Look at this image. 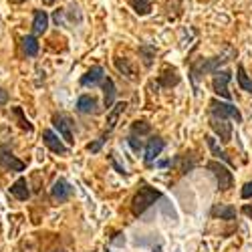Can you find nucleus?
Masks as SVG:
<instances>
[{
	"mask_svg": "<svg viewBox=\"0 0 252 252\" xmlns=\"http://www.w3.org/2000/svg\"><path fill=\"white\" fill-rule=\"evenodd\" d=\"M10 2H16L18 4V2H25V0H10Z\"/></svg>",
	"mask_w": 252,
	"mask_h": 252,
	"instance_id": "37",
	"label": "nucleus"
},
{
	"mask_svg": "<svg viewBox=\"0 0 252 252\" xmlns=\"http://www.w3.org/2000/svg\"><path fill=\"white\" fill-rule=\"evenodd\" d=\"M53 123H55V127L59 129V133L63 135V139H65L67 143H73L75 141L73 139V133H71V121L65 115H55Z\"/></svg>",
	"mask_w": 252,
	"mask_h": 252,
	"instance_id": "9",
	"label": "nucleus"
},
{
	"mask_svg": "<svg viewBox=\"0 0 252 252\" xmlns=\"http://www.w3.org/2000/svg\"><path fill=\"white\" fill-rule=\"evenodd\" d=\"M0 167L10 170V172H23L25 170V163L20 161V159H16L8 148H0Z\"/></svg>",
	"mask_w": 252,
	"mask_h": 252,
	"instance_id": "4",
	"label": "nucleus"
},
{
	"mask_svg": "<svg viewBox=\"0 0 252 252\" xmlns=\"http://www.w3.org/2000/svg\"><path fill=\"white\" fill-rule=\"evenodd\" d=\"M6 99H8V95L2 89H0V103H6Z\"/></svg>",
	"mask_w": 252,
	"mask_h": 252,
	"instance_id": "35",
	"label": "nucleus"
},
{
	"mask_svg": "<svg viewBox=\"0 0 252 252\" xmlns=\"http://www.w3.org/2000/svg\"><path fill=\"white\" fill-rule=\"evenodd\" d=\"M210 111H212V115L216 119H234L236 123L242 121V115H240L238 107H234V105H230V103H222L218 99H214L212 103H210Z\"/></svg>",
	"mask_w": 252,
	"mask_h": 252,
	"instance_id": "3",
	"label": "nucleus"
},
{
	"mask_svg": "<svg viewBox=\"0 0 252 252\" xmlns=\"http://www.w3.org/2000/svg\"><path fill=\"white\" fill-rule=\"evenodd\" d=\"M23 49H25V53L29 55V57H36V53H38V43H36V38L34 36H25L23 38Z\"/></svg>",
	"mask_w": 252,
	"mask_h": 252,
	"instance_id": "21",
	"label": "nucleus"
},
{
	"mask_svg": "<svg viewBox=\"0 0 252 252\" xmlns=\"http://www.w3.org/2000/svg\"><path fill=\"white\" fill-rule=\"evenodd\" d=\"M212 216L220 220H234L236 218V210L232 206H214L212 208Z\"/></svg>",
	"mask_w": 252,
	"mask_h": 252,
	"instance_id": "15",
	"label": "nucleus"
},
{
	"mask_svg": "<svg viewBox=\"0 0 252 252\" xmlns=\"http://www.w3.org/2000/svg\"><path fill=\"white\" fill-rule=\"evenodd\" d=\"M12 113L18 117V125H20V127L27 129V131H32V125H31V123H29V119L25 117L23 109H20V107H14V109H12Z\"/></svg>",
	"mask_w": 252,
	"mask_h": 252,
	"instance_id": "26",
	"label": "nucleus"
},
{
	"mask_svg": "<svg viewBox=\"0 0 252 252\" xmlns=\"http://www.w3.org/2000/svg\"><path fill=\"white\" fill-rule=\"evenodd\" d=\"M107 252H113V250H107Z\"/></svg>",
	"mask_w": 252,
	"mask_h": 252,
	"instance_id": "39",
	"label": "nucleus"
},
{
	"mask_svg": "<svg viewBox=\"0 0 252 252\" xmlns=\"http://www.w3.org/2000/svg\"><path fill=\"white\" fill-rule=\"evenodd\" d=\"M163 145H165V143H163V139H161V137H154V139H150L148 148H145V163L152 165V163H154V159L161 154Z\"/></svg>",
	"mask_w": 252,
	"mask_h": 252,
	"instance_id": "10",
	"label": "nucleus"
},
{
	"mask_svg": "<svg viewBox=\"0 0 252 252\" xmlns=\"http://www.w3.org/2000/svg\"><path fill=\"white\" fill-rule=\"evenodd\" d=\"M206 141H208L210 150H212V154H214L216 158H220V159H224L226 163H230V165H232V159L228 158V154H226V152H222V150L218 148V143H216V139H214V137H206Z\"/></svg>",
	"mask_w": 252,
	"mask_h": 252,
	"instance_id": "22",
	"label": "nucleus"
},
{
	"mask_svg": "<svg viewBox=\"0 0 252 252\" xmlns=\"http://www.w3.org/2000/svg\"><path fill=\"white\" fill-rule=\"evenodd\" d=\"M103 67H93L91 71H87L85 75H83V79H81V85H85V87H93V85H97V83L103 79Z\"/></svg>",
	"mask_w": 252,
	"mask_h": 252,
	"instance_id": "14",
	"label": "nucleus"
},
{
	"mask_svg": "<svg viewBox=\"0 0 252 252\" xmlns=\"http://www.w3.org/2000/svg\"><path fill=\"white\" fill-rule=\"evenodd\" d=\"M210 125H212L214 133L220 137L222 143H228L230 139H232V125H230L226 119H216V117H212Z\"/></svg>",
	"mask_w": 252,
	"mask_h": 252,
	"instance_id": "7",
	"label": "nucleus"
},
{
	"mask_svg": "<svg viewBox=\"0 0 252 252\" xmlns=\"http://www.w3.org/2000/svg\"><path fill=\"white\" fill-rule=\"evenodd\" d=\"M123 242H125L123 234H115V238H113V244H117V246H123Z\"/></svg>",
	"mask_w": 252,
	"mask_h": 252,
	"instance_id": "34",
	"label": "nucleus"
},
{
	"mask_svg": "<svg viewBox=\"0 0 252 252\" xmlns=\"http://www.w3.org/2000/svg\"><path fill=\"white\" fill-rule=\"evenodd\" d=\"M242 198H244V200H248V198H252V182H248V184H244V188H242Z\"/></svg>",
	"mask_w": 252,
	"mask_h": 252,
	"instance_id": "29",
	"label": "nucleus"
},
{
	"mask_svg": "<svg viewBox=\"0 0 252 252\" xmlns=\"http://www.w3.org/2000/svg\"><path fill=\"white\" fill-rule=\"evenodd\" d=\"M159 208H161V214L170 220V222H178V212H176V208L172 206V202L170 200H161V204H159Z\"/></svg>",
	"mask_w": 252,
	"mask_h": 252,
	"instance_id": "20",
	"label": "nucleus"
},
{
	"mask_svg": "<svg viewBox=\"0 0 252 252\" xmlns=\"http://www.w3.org/2000/svg\"><path fill=\"white\" fill-rule=\"evenodd\" d=\"M139 53L143 55V63H145V67H152V63H154V55H156V49H154V47H148V45H143V47H139Z\"/></svg>",
	"mask_w": 252,
	"mask_h": 252,
	"instance_id": "25",
	"label": "nucleus"
},
{
	"mask_svg": "<svg viewBox=\"0 0 252 252\" xmlns=\"http://www.w3.org/2000/svg\"><path fill=\"white\" fill-rule=\"evenodd\" d=\"M77 109L85 115H91V113H97V99L91 97V95H83L79 97L77 101Z\"/></svg>",
	"mask_w": 252,
	"mask_h": 252,
	"instance_id": "12",
	"label": "nucleus"
},
{
	"mask_svg": "<svg viewBox=\"0 0 252 252\" xmlns=\"http://www.w3.org/2000/svg\"><path fill=\"white\" fill-rule=\"evenodd\" d=\"M242 214H246V216L252 218V204H244L242 206Z\"/></svg>",
	"mask_w": 252,
	"mask_h": 252,
	"instance_id": "33",
	"label": "nucleus"
},
{
	"mask_svg": "<svg viewBox=\"0 0 252 252\" xmlns=\"http://www.w3.org/2000/svg\"><path fill=\"white\" fill-rule=\"evenodd\" d=\"M238 83H240V87H242L244 91L252 93V79L246 75V71H244L242 65H238Z\"/></svg>",
	"mask_w": 252,
	"mask_h": 252,
	"instance_id": "23",
	"label": "nucleus"
},
{
	"mask_svg": "<svg viewBox=\"0 0 252 252\" xmlns=\"http://www.w3.org/2000/svg\"><path fill=\"white\" fill-rule=\"evenodd\" d=\"M208 170L214 174V178H216V182H218V188H220L222 192L230 190V188L234 186V176H232V172H230L226 165H222L220 161H208Z\"/></svg>",
	"mask_w": 252,
	"mask_h": 252,
	"instance_id": "2",
	"label": "nucleus"
},
{
	"mask_svg": "<svg viewBox=\"0 0 252 252\" xmlns=\"http://www.w3.org/2000/svg\"><path fill=\"white\" fill-rule=\"evenodd\" d=\"M131 131H133V135H145V133H150L152 131V127H150V123H145V121H135L133 125H131Z\"/></svg>",
	"mask_w": 252,
	"mask_h": 252,
	"instance_id": "27",
	"label": "nucleus"
},
{
	"mask_svg": "<svg viewBox=\"0 0 252 252\" xmlns=\"http://www.w3.org/2000/svg\"><path fill=\"white\" fill-rule=\"evenodd\" d=\"M228 81H230V73H228V71H216L214 81H212L214 93H216V95H220V97H224V99H230Z\"/></svg>",
	"mask_w": 252,
	"mask_h": 252,
	"instance_id": "6",
	"label": "nucleus"
},
{
	"mask_svg": "<svg viewBox=\"0 0 252 252\" xmlns=\"http://www.w3.org/2000/svg\"><path fill=\"white\" fill-rule=\"evenodd\" d=\"M103 91H105V107L109 109L111 105L115 103V93H117V91H115V83H113L109 77L103 81Z\"/></svg>",
	"mask_w": 252,
	"mask_h": 252,
	"instance_id": "16",
	"label": "nucleus"
},
{
	"mask_svg": "<svg viewBox=\"0 0 252 252\" xmlns=\"http://www.w3.org/2000/svg\"><path fill=\"white\" fill-rule=\"evenodd\" d=\"M129 4L139 16H145L152 12V0H129Z\"/></svg>",
	"mask_w": 252,
	"mask_h": 252,
	"instance_id": "19",
	"label": "nucleus"
},
{
	"mask_svg": "<svg viewBox=\"0 0 252 252\" xmlns=\"http://www.w3.org/2000/svg\"><path fill=\"white\" fill-rule=\"evenodd\" d=\"M115 67L125 75V77H127V79H133L135 75H133V69H131V65H129V61L127 59H117L115 61Z\"/></svg>",
	"mask_w": 252,
	"mask_h": 252,
	"instance_id": "24",
	"label": "nucleus"
},
{
	"mask_svg": "<svg viewBox=\"0 0 252 252\" xmlns=\"http://www.w3.org/2000/svg\"><path fill=\"white\" fill-rule=\"evenodd\" d=\"M10 194H12L16 200H29L31 190H29V184H27V180H25V178L16 180V182L10 186Z\"/></svg>",
	"mask_w": 252,
	"mask_h": 252,
	"instance_id": "11",
	"label": "nucleus"
},
{
	"mask_svg": "<svg viewBox=\"0 0 252 252\" xmlns=\"http://www.w3.org/2000/svg\"><path fill=\"white\" fill-rule=\"evenodd\" d=\"M154 236H158V234H150V238H135L133 240V244L135 246H145V244H152V242H156V238Z\"/></svg>",
	"mask_w": 252,
	"mask_h": 252,
	"instance_id": "28",
	"label": "nucleus"
},
{
	"mask_svg": "<svg viewBox=\"0 0 252 252\" xmlns=\"http://www.w3.org/2000/svg\"><path fill=\"white\" fill-rule=\"evenodd\" d=\"M73 194V188L65 182V180H57L55 182V186L51 188V196L55 198V200H59V202H65V200H69V196Z\"/></svg>",
	"mask_w": 252,
	"mask_h": 252,
	"instance_id": "8",
	"label": "nucleus"
},
{
	"mask_svg": "<svg viewBox=\"0 0 252 252\" xmlns=\"http://www.w3.org/2000/svg\"><path fill=\"white\" fill-rule=\"evenodd\" d=\"M43 141H45L47 148H49L51 152H55V154H61V156H67V154H69V148H67V145L59 139V135H57L55 131H51V129L43 131Z\"/></svg>",
	"mask_w": 252,
	"mask_h": 252,
	"instance_id": "5",
	"label": "nucleus"
},
{
	"mask_svg": "<svg viewBox=\"0 0 252 252\" xmlns=\"http://www.w3.org/2000/svg\"><path fill=\"white\" fill-rule=\"evenodd\" d=\"M103 141H105V137L97 139L95 143H89V145H87V150H89V152H99V148H101V145H103Z\"/></svg>",
	"mask_w": 252,
	"mask_h": 252,
	"instance_id": "30",
	"label": "nucleus"
},
{
	"mask_svg": "<svg viewBox=\"0 0 252 252\" xmlns=\"http://www.w3.org/2000/svg\"><path fill=\"white\" fill-rule=\"evenodd\" d=\"M109 159H111V163H113V167H115V170H117L119 174H123V176H127V172H125V167H121V165H119V163L115 161V158H113V156H111Z\"/></svg>",
	"mask_w": 252,
	"mask_h": 252,
	"instance_id": "32",
	"label": "nucleus"
},
{
	"mask_svg": "<svg viewBox=\"0 0 252 252\" xmlns=\"http://www.w3.org/2000/svg\"><path fill=\"white\" fill-rule=\"evenodd\" d=\"M49 27V14L45 10H36L34 12V18H32V31L34 34H43Z\"/></svg>",
	"mask_w": 252,
	"mask_h": 252,
	"instance_id": "13",
	"label": "nucleus"
},
{
	"mask_svg": "<svg viewBox=\"0 0 252 252\" xmlns=\"http://www.w3.org/2000/svg\"><path fill=\"white\" fill-rule=\"evenodd\" d=\"M178 81H180V75L176 69H165L159 77V83L163 87H172V85H178Z\"/></svg>",
	"mask_w": 252,
	"mask_h": 252,
	"instance_id": "18",
	"label": "nucleus"
},
{
	"mask_svg": "<svg viewBox=\"0 0 252 252\" xmlns=\"http://www.w3.org/2000/svg\"><path fill=\"white\" fill-rule=\"evenodd\" d=\"M159 198H161L159 190H156V188H152V186H141V188H139V192L133 196L131 212H133L135 216L143 214L145 210H148V208H150L156 200H159Z\"/></svg>",
	"mask_w": 252,
	"mask_h": 252,
	"instance_id": "1",
	"label": "nucleus"
},
{
	"mask_svg": "<svg viewBox=\"0 0 252 252\" xmlns=\"http://www.w3.org/2000/svg\"><path fill=\"white\" fill-rule=\"evenodd\" d=\"M125 107H127V105H125V103H117L115 107L111 109V113H109V117H107V133H109V131L115 127V125H117V121H119V117L123 115Z\"/></svg>",
	"mask_w": 252,
	"mask_h": 252,
	"instance_id": "17",
	"label": "nucleus"
},
{
	"mask_svg": "<svg viewBox=\"0 0 252 252\" xmlns=\"http://www.w3.org/2000/svg\"><path fill=\"white\" fill-rule=\"evenodd\" d=\"M43 2H45V4H53V2H55V0H43Z\"/></svg>",
	"mask_w": 252,
	"mask_h": 252,
	"instance_id": "36",
	"label": "nucleus"
},
{
	"mask_svg": "<svg viewBox=\"0 0 252 252\" xmlns=\"http://www.w3.org/2000/svg\"><path fill=\"white\" fill-rule=\"evenodd\" d=\"M127 141H129V145H131V148H133L135 152H139V150H141V141H137V137H135V135H131Z\"/></svg>",
	"mask_w": 252,
	"mask_h": 252,
	"instance_id": "31",
	"label": "nucleus"
},
{
	"mask_svg": "<svg viewBox=\"0 0 252 252\" xmlns=\"http://www.w3.org/2000/svg\"><path fill=\"white\" fill-rule=\"evenodd\" d=\"M55 252H63V250H55Z\"/></svg>",
	"mask_w": 252,
	"mask_h": 252,
	"instance_id": "38",
	"label": "nucleus"
}]
</instances>
